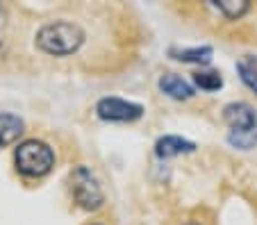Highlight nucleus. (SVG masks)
<instances>
[{
    "instance_id": "39448f33",
    "label": "nucleus",
    "mask_w": 257,
    "mask_h": 225,
    "mask_svg": "<svg viewBox=\"0 0 257 225\" xmlns=\"http://www.w3.org/2000/svg\"><path fill=\"white\" fill-rule=\"evenodd\" d=\"M223 121L232 130L230 132H255L257 130V114L246 103H230L223 107Z\"/></svg>"
},
{
    "instance_id": "4468645a",
    "label": "nucleus",
    "mask_w": 257,
    "mask_h": 225,
    "mask_svg": "<svg viewBox=\"0 0 257 225\" xmlns=\"http://www.w3.org/2000/svg\"><path fill=\"white\" fill-rule=\"evenodd\" d=\"M187 225H198V223H187Z\"/></svg>"
},
{
    "instance_id": "f03ea898",
    "label": "nucleus",
    "mask_w": 257,
    "mask_h": 225,
    "mask_svg": "<svg viewBox=\"0 0 257 225\" xmlns=\"http://www.w3.org/2000/svg\"><path fill=\"white\" fill-rule=\"evenodd\" d=\"M16 171L23 173L25 177H44L53 171L55 166V152L48 143L28 139L23 141L14 152Z\"/></svg>"
},
{
    "instance_id": "423d86ee",
    "label": "nucleus",
    "mask_w": 257,
    "mask_h": 225,
    "mask_svg": "<svg viewBox=\"0 0 257 225\" xmlns=\"http://www.w3.org/2000/svg\"><path fill=\"white\" fill-rule=\"evenodd\" d=\"M194 150H196V143L187 141V139H182V137H173V134L157 139V143H155V155L160 157V159L187 155V152H194Z\"/></svg>"
},
{
    "instance_id": "ddd939ff",
    "label": "nucleus",
    "mask_w": 257,
    "mask_h": 225,
    "mask_svg": "<svg viewBox=\"0 0 257 225\" xmlns=\"http://www.w3.org/2000/svg\"><path fill=\"white\" fill-rule=\"evenodd\" d=\"M237 71H239V75H241L243 84H246L250 91L257 93V69L255 66H252V64H246V62H239Z\"/></svg>"
},
{
    "instance_id": "0eeeda50",
    "label": "nucleus",
    "mask_w": 257,
    "mask_h": 225,
    "mask_svg": "<svg viewBox=\"0 0 257 225\" xmlns=\"http://www.w3.org/2000/svg\"><path fill=\"white\" fill-rule=\"evenodd\" d=\"M160 89L166 93V96H171V98H175V100H189L191 96H194L191 84L185 82V80L180 78V75H175V73L162 75L160 78Z\"/></svg>"
},
{
    "instance_id": "9b49d317",
    "label": "nucleus",
    "mask_w": 257,
    "mask_h": 225,
    "mask_svg": "<svg viewBox=\"0 0 257 225\" xmlns=\"http://www.w3.org/2000/svg\"><path fill=\"white\" fill-rule=\"evenodd\" d=\"M194 82L200 89H205V91H216V89L223 87V78L218 73H214V71H198V73H194Z\"/></svg>"
},
{
    "instance_id": "f8f14e48",
    "label": "nucleus",
    "mask_w": 257,
    "mask_h": 225,
    "mask_svg": "<svg viewBox=\"0 0 257 225\" xmlns=\"http://www.w3.org/2000/svg\"><path fill=\"white\" fill-rule=\"evenodd\" d=\"M228 141H230V146L239 148V150H250L257 143V130L255 132H230Z\"/></svg>"
},
{
    "instance_id": "7ed1b4c3",
    "label": "nucleus",
    "mask_w": 257,
    "mask_h": 225,
    "mask_svg": "<svg viewBox=\"0 0 257 225\" xmlns=\"http://www.w3.org/2000/svg\"><path fill=\"white\" fill-rule=\"evenodd\" d=\"M68 184H71V193H73V198H75V202H78L82 209H89V211L98 209V207L102 205V200H105L96 175H93L87 166L75 168V171L68 175Z\"/></svg>"
},
{
    "instance_id": "9d476101",
    "label": "nucleus",
    "mask_w": 257,
    "mask_h": 225,
    "mask_svg": "<svg viewBox=\"0 0 257 225\" xmlns=\"http://www.w3.org/2000/svg\"><path fill=\"white\" fill-rule=\"evenodd\" d=\"M212 5L216 7V10L221 12L225 19H230V21L239 19V16H243L248 12V3H246V0H214Z\"/></svg>"
},
{
    "instance_id": "6e6552de",
    "label": "nucleus",
    "mask_w": 257,
    "mask_h": 225,
    "mask_svg": "<svg viewBox=\"0 0 257 225\" xmlns=\"http://www.w3.org/2000/svg\"><path fill=\"white\" fill-rule=\"evenodd\" d=\"M23 121L14 114H0V148L14 143L23 134Z\"/></svg>"
},
{
    "instance_id": "f257e3e1",
    "label": "nucleus",
    "mask_w": 257,
    "mask_h": 225,
    "mask_svg": "<svg viewBox=\"0 0 257 225\" xmlns=\"http://www.w3.org/2000/svg\"><path fill=\"white\" fill-rule=\"evenodd\" d=\"M82 44H84L82 28L75 23H68V21H55V23L44 25L37 32V46L44 53L55 55V57L73 55Z\"/></svg>"
},
{
    "instance_id": "1a4fd4ad",
    "label": "nucleus",
    "mask_w": 257,
    "mask_h": 225,
    "mask_svg": "<svg viewBox=\"0 0 257 225\" xmlns=\"http://www.w3.org/2000/svg\"><path fill=\"white\" fill-rule=\"evenodd\" d=\"M169 55L178 62H189V64H209L212 62V48L203 46V48H171Z\"/></svg>"
},
{
    "instance_id": "20e7f679",
    "label": "nucleus",
    "mask_w": 257,
    "mask_h": 225,
    "mask_svg": "<svg viewBox=\"0 0 257 225\" xmlns=\"http://www.w3.org/2000/svg\"><path fill=\"white\" fill-rule=\"evenodd\" d=\"M96 114L102 121L130 123V121L141 118L144 107L137 103H130V100H123V98H102L100 103L96 105Z\"/></svg>"
}]
</instances>
